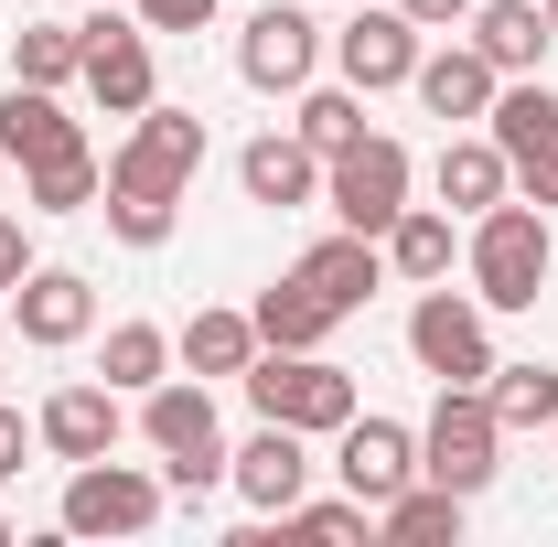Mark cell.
<instances>
[{
    "label": "cell",
    "mask_w": 558,
    "mask_h": 547,
    "mask_svg": "<svg viewBox=\"0 0 558 547\" xmlns=\"http://www.w3.org/2000/svg\"><path fill=\"white\" fill-rule=\"evenodd\" d=\"M409 183H418V161H409V139H387V130H365L354 150L323 161V205H333V226H354V236H387V226L409 215Z\"/></svg>",
    "instance_id": "6"
},
{
    "label": "cell",
    "mask_w": 558,
    "mask_h": 547,
    "mask_svg": "<svg viewBox=\"0 0 558 547\" xmlns=\"http://www.w3.org/2000/svg\"><path fill=\"white\" fill-rule=\"evenodd\" d=\"M333 473H344V494H365V505L409 494V483H418V429H409V418L354 409L344 429H333Z\"/></svg>",
    "instance_id": "14"
},
{
    "label": "cell",
    "mask_w": 558,
    "mask_h": 547,
    "mask_svg": "<svg viewBox=\"0 0 558 547\" xmlns=\"http://www.w3.org/2000/svg\"><path fill=\"white\" fill-rule=\"evenodd\" d=\"M484 398H494V418H505V440H515V429H558V365H548V354H526V365H494Z\"/></svg>",
    "instance_id": "27"
},
{
    "label": "cell",
    "mask_w": 558,
    "mask_h": 547,
    "mask_svg": "<svg viewBox=\"0 0 558 547\" xmlns=\"http://www.w3.org/2000/svg\"><path fill=\"white\" fill-rule=\"evenodd\" d=\"M130 11H140L150 44H161V33H205V22H215V0H130Z\"/></svg>",
    "instance_id": "34"
},
{
    "label": "cell",
    "mask_w": 558,
    "mask_h": 547,
    "mask_svg": "<svg viewBox=\"0 0 558 547\" xmlns=\"http://www.w3.org/2000/svg\"><path fill=\"white\" fill-rule=\"evenodd\" d=\"M548 269H558V236H548V215L526 205V194H505V205L473 215V236H462V279H473L484 312H537Z\"/></svg>",
    "instance_id": "1"
},
{
    "label": "cell",
    "mask_w": 558,
    "mask_h": 547,
    "mask_svg": "<svg viewBox=\"0 0 558 547\" xmlns=\"http://www.w3.org/2000/svg\"><path fill=\"white\" fill-rule=\"evenodd\" d=\"M140 440L161 451V483H172V494H215V483H226V429H215V387L205 376L140 387Z\"/></svg>",
    "instance_id": "2"
},
{
    "label": "cell",
    "mask_w": 558,
    "mask_h": 547,
    "mask_svg": "<svg viewBox=\"0 0 558 547\" xmlns=\"http://www.w3.org/2000/svg\"><path fill=\"white\" fill-rule=\"evenodd\" d=\"M301 279H312L333 312H365V301L387 290V247H376V236H354V226H333V236L301 258Z\"/></svg>",
    "instance_id": "24"
},
{
    "label": "cell",
    "mask_w": 558,
    "mask_h": 547,
    "mask_svg": "<svg viewBox=\"0 0 558 547\" xmlns=\"http://www.w3.org/2000/svg\"><path fill=\"white\" fill-rule=\"evenodd\" d=\"M22 269H33V236H22V215L0 205V290H11V279H22Z\"/></svg>",
    "instance_id": "35"
},
{
    "label": "cell",
    "mask_w": 558,
    "mask_h": 547,
    "mask_svg": "<svg viewBox=\"0 0 558 547\" xmlns=\"http://www.w3.org/2000/svg\"><path fill=\"white\" fill-rule=\"evenodd\" d=\"M247 323H258V343H279V354H312V343H333V323H344V312H333L312 279L290 269V279H269V290L247 301Z\"/></svg>",
    "instance_id": "23"
},
{
    "label": "cell",
    "mask_w": 558,
    "mask_h": 547,
    "mask_svg": "<svg viewBox=\"0 0 558 547\" xmlns=\"http://www.w3.org/2000/svg\"><path fill=\"white\" fill-rule=\"evenodd\" d=\"M97 376H108L119 398L161 387V376H172V333H161V323H108V343H97Z\"/></svg>",
    "instance_id": "28"
},
{
    "label": "cell",
    "mask_w": 558,
    "mask_h": 547,
    "mask_svg": "<svg viewBox=\"0 0 558 547\" xmlns=\"http://www.w3.org/2000/svg\"><path fill=\"white\" fill-rule=\"evenodd\" d=\"M387 279H409V290H429V279H451V258H462V236H451V205H409L387 236Z\"/></svg>",
    "instance_id": "25"
},
{
    "label": "cell",
    "mask_w": 558,
    "mask_h": 547,
    "mask_svg": "<svg viewBox=\"0 0 558 547\" xmlns=\"http://www.w3.org/2000/svg\"><path fill=\"white\" fill-rule=\"evenodd\" d=\"M429 194H440L451 215H484V205H505V194H515V172H505V150H494L484 130H462V139H440Z\"/></svg>",
    "instance_id": "22"
},
{
    "label": "cell",
    "mask_w": 558,
    "mask_h": 547,
    "mask_svg": "<svg viewBox=\"0 0 558 547\" xmlns=\"http://www.w3.org/2000/svg\"><path fill=\"white\" fill-rule=\"evenodd\" d=\"M290 130L333 161V150H354V139H365V97H354V86H301V97H290Z\"/></svg>",
    "instance_id": "31"
},
{
    "label": "cell",
    "mask_w": 558,
    "mask_h": 547,
    "mask_svg": "<svg viewBox=\"0 0 558 547\" xmlns=\"http://www.w3.org/2000/svg\"><path fill=\"white\" fill-rule=\"evenodd\" d=\"M119 429H130V409H119V387H108V376L54 387V398H44V418H33V440H44L54 462H97V451H119Z\"/></svg>",
    "instance_id": "16"
},
{
    "label": "cell",
    "mask_w": 558,
    "mask_h": 547,
    "mask_svg": "<svg viewBox=\"0 0 558 547\" xmlns=\"http://www.w3.org/2000/svg\"><path fill=\"white\" fill-rule=\"evenodd\" d=\"M376 537L387 547H462V494L451 483H409L376 505Z\"/></svg>",
    "instance_id": "26"
},
{
    "label": "cell",
    "mask_w": 558,
    "mask_h": 547,
    "mask_svg": "<svg viewBox=\"0 0 558 547\" xmlns=\"http://www.w3.org/2000/svg\"><path fill=\"white\" fill-rule=\"evenodd\" d=\"M172 365H183V376H205V387H236V376L258 365V323L215 301V312H194V323L172 333Z\"/></svg>",
    "instance_id": "20"
},
{
    "label": "cell",
    "mask_w": 558,
    "mask_h": 547,
    "mask_svg": "<svg viewBox=\"0 0 558 547\" xmlns=\"http://www.w3.org/2000/svg\"><path fill=\"white\" fill-rule=\"evenodd\" d=\"M418 54H429V33H418L398 0H354V22L333 33V75H344L354 97H387V86H409Z\"/></svg>",
    "instance_id": "10"
},
{
    "label": "cell",
    "mask_w": 558,
    "mask_h": 547,
    "mask_svg": "<svg viewBox=\"0 0 558 547\" xmlns=\"http://www.w3.org/2000/svg\"><path fill=\"white\" fill-rule=\"evenodd\" d=\"M75 65H86V33L75 22H22L11 33V75L22 86H75Z\"/></svg>",
    "instance_id": "30"
},
{
    "label": "cell",
    "mask_w": 558,
    "mask_h": 547,
    "mask_svg": "<svg viewBox=\"0 0 558 547\" xmlns=\"http://www.w3.org/2000/svg\"><path fill=\"white\" fill-rule=\"evenodd\" d=\"M236 183H247V205H269V215L323 205V150H312L301 130H258L247 150H236Z\"/></svg>",
    "instance_id": "17"
},
{
    "label": "cell",
    "mask_w": 558,
    "mask_h": 547,
    "mask_svg": "<svg viewBox=\"0 0 558 547\" xmlns=\"http://www.w3.org/2000/svg\"><path fill=\"white\" fill-rule=\"evenodd\" d=\"M236 75H247L258 97H301V86L323 75V22H312L301 0L247 11V33H236Z\"/></svg>",
    "instance_id": "11"
},
{
    "label": "cell",
    "mask_w": 558,
    "mask_h": 547,
    "mask_svg": "<svg viewBox=\"0 0 558 547\" xmlns=\"http://www.w3.org/2000/svg\"><path fill=\"white\" fill-rule=\"evenodd\" d=\"M205 150H215V139H205V119H194V108H161V97H150V108L130 119V139L108 150V183H150V194H194Z\"/></svg>",
    "instance_id": "9"
},
{
    "label": "cell",
    "mask_w": 558,
    "mask_h": 547,
    "mask_svg": "<svg viewBox=\"0 0 558 547\" xmlns=\"http://www.w3.org/2000/svg\"><path fill=\"white\" fill-rule=\"evenodd\" d=\"M0 301H11V323H22L33 354H65V343L97 333V290H86V269H22Z\"/></svg>",
    "instance_id": "15"
},
{
    "label": "cell",
    "mask_w": 558,
    "mask_h": 547,
    "mask_svg": "<svg viewBox=\"0 0 558 547\" xmlns=\"http://www.w3.org/2000/svg\"><path fill=\"white\" fill-rule=\"evenodd\" d=\"M269 526H301V537H376V505H365V494H333V505L301 494L290 515H269Z\"/></svg>",
    "instance_id": "33"
},
{
    "label": "cell",
    "mask_w": 558,
    "mask_h": 547,
    "mask_svg": "<svg viewBox=\"0 0 558 547\" xmlns=\"http://www.w3.org/2000/svg\"><path fill=\"white\" fill-rule=\"evenodd\" d=\"M236 387H247V409H258V418H290V429H312V440H333V429L365 409V398H354V376L323 354V343H312V354H279V343H258V365H247Z\"/></svg>",
    "instance_id": "3"
},
{
    "label": "cell",
    "mask_w": 558,
    "mask_h": 547,
    "mask_svg": "<svg viewBox=\"0 0 558 547\" xmlns=\"http://www.w3.org/2000/svg\"><path fill=\"white\" fill-rule=\"evenodd\" d=\"M97 215H108V236H119V247H161V236L183 226V194H150V183H108V194H97Z\"/></svg>",
    "instance_id": "32"
},
{
    "label": "cell",
    "mask_w": 558,
    "mask_h": 547,
    "mask_svg": "<svg viewBox=\"0 0 558 547\" xmlns=\"http://www.w3.org/2000/svg\"><path fill=\"white\" fill-rule=\"evenodd\" d=\"M418 33H451V22H473V0H398Z\"/></svg>",
    "instance_id": "36"
},
{
    "label": "cell",
    "mask_w": 558,
    "mask_h": 547,
    "mask_svg": "<svg viewBox=\"0 0 558 547\" xmlns=\"http://www.w3.org/2000/svg\"><path fill=\"white\" fill-rule=\"evenodd\" d=\"M161 494H172L161 473L97 451V462H65V505H54V526H65V537H150V526H161Z\"/></svg>",
    "instance_id": "5"
},
{
    "label": "cell",
    "mask_w": 558,
    "mask_h": 547,
    "mask_svg": "<svg viewBox=\"0 0 558 547\" xmlns=\"http://www.w3.org/2000/svg\"><path fill=\"white\" fill-rule=\"evenodd\" d=\"M494 451H505L494 398H484V387H440V409H429V429H418V483H451V494L473 505V494L505 473Z\"/></svg>",
    "instance_id": "8"
},
{
    "label": "cell",
    "mask_w": 558,
    "mask_h": 547,
    "mask_svg": "<svg viewBox=\"0 0 558 547\" xmlns=\"http://www.w3.org/2000/svg\"><path fill=\"white\" fill-rule=\"evenodd\" d=\"M75 139H86V130L65 119V97H54V86H22V75H11V97H0V161L44 172V161H65Z\"/></svg>",
    "instance_id": "19"
},
{
    "label": "cell",
    "mask_w": 558,
    "mask_h": 547,
    "mask_svg": "<svg viewBox=\"0 0 558 547\" xmlns=\"http://www.w3.org/2000/svg\"><path fill=\"white\" fill-rule=\"evenodd\" d=\"M0 537H11V515H0Z\"/></svg>",
    "instance_id": "39"
},
{
    "label": "cell",
    "mask_w": 558,
    "mask_h": 547,
    "mask_svg": "<svg viewBox=\"0 0 558 547\" xmlns=\"http://www.w3.org/2000/svg\"><path fill=\"white\" fill-rule=\"evenodd\" d=\"M537 11H548V33H558V0H537Z\"/></svg>",
    "instance_id": "38"
},
{
    "label": "cell",
    "mask_w": 558,
    "mask_h": 547,
    "mask_svg": "<svg viewBox=\"0 0 558 547\" xmlns=\"http://www.w3.org/2000/svg\"><path fill=\"white\" fill-rule=\"evenodd\" d=\"M409 354L418 376H440V387H484L494 376V312L473 290H451V279H429L409 301Z\"/></svg>",
    "instance_id": "7"
},
{
    "label": "cell",
    "mask_w": 558,
    "mask_h": 547,
    "mask_svg": "<svg viewBox=\"0 0 558 547\" xmlns=\"http://www.w3.org/2000/svg\"><path fill=\"white\" fill-rule=\"evenodd\" d=\"M418 108H429V119H440V130H451V119H484L494 108V86H505V75L484 65V54H473V33H462V44H451V33H440V44H429V54H418Z\"/></svg>",
    "instance_id": "18"
},
{
    "label": "cell",
    "mask_w": 558,
    "mask_h": 547,
    "mask_svg": "<svg viewBox=\"0 0 558 547\" xmlns=\"http://www.w3.org/2000/svg\"><path fill=\"white\" fill-rule=\"evenodd\" d=\"M97 194H108V161H97L86 139H75L65 161H44V172H22V205H33V215H86Z\"/></svg>",
    "instance_id": "29"
},
{
    "label": "cell",
    "mask_w": 558,
    "mask_h": 547,
    "mask_svg": "<svg viewBox=\"0 0 558 547\" xmlns=\"http://www.w3.org/2000/svg\"><path fill=\"white\" fill-rule=\"evenodd\" d=\"M75 33H86V65H75V86H86V97H97L108 119H140V108L161 97V75H150V33H140V11H130V22H108V11H97V22H75Z\"/></svg>",
    "instance_id": "13"
},
{
    "label": "cell",
    "mask_w": 558,
    "mask_h": 547,
    "mask_svg": "<svg viewBox=\"0 0 558 547\" xmlns=\"http://www.w3.org/2000/svg\"><path fill=\"white\" fill-rule=\"evenodd\" d=\"M22 440H33V429H22V409H0V483L22 473Z\"/></svg>",
    "instance_id": "37"
},
{
    "label": "cell",
    "mask_w": 558,
    "mask_h": 547,
    "mask_svg": "<svg viewBox=\"0 0 558 547\" xmlns=\"http://www.w3.org/2000/svg\"><path fill=\"white\" fill-rule=\"evenodd\" d=\"M226 483H236V505H247V515H290V505L312 494V429L258 418V429L226 451Z\"/></svg>",
    "instance_id": "12"
},
{
    "label": "cell",
    "mask_w": 558,
    "mask_h": 547,
    "mask_svg": "<svg viewBox=\"0 0 558 547\" xmlns=\"http://www.w3.org/2000/svg\"><path fill=\"white\" fill-rule=\"evenodd\" d=\"M484 139L505 150L515 194L537 215H558V97H548V75H505L494 108H484Z\"/></svg>",
    "instance_id": "4"
},
{
    "label": "cell",
    "mask_w": 558,
    "mask_h": 547,
    "mask_svg": "<svg viewBox=\"0 0 558 547\" xmlns=\"http://www.w3.org/2000/svg\"><path fill=\"white\" fill-rule=\"evenodd\" d=\"M548 11L537 0H473V54H484L494 75H537L548 65Z\"/></svg>",
    "instance_id": "21"
}]
</instances>
